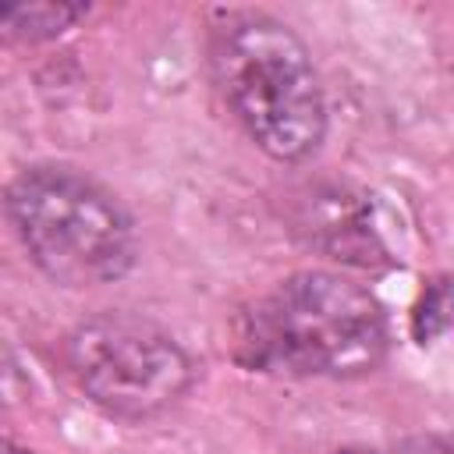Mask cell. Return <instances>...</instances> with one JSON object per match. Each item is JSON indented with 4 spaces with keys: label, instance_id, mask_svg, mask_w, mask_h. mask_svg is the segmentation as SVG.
Listing matches in <instances>:
<instances>
[{
    "label": "cell",
    "instance_id": "ba28073f",
    "mask_svg": "<svg viewBox=\"0 0 454 454\" xmlns=\"http://www.w3.org/2000/svg\"><path fill=\"white\" fill-rule=\"evenodd\" d=\"M4 454H28V450L18 447V443H11V440H4Z\"/></svg>",
    "mask_w": 454,
    "mask_h": 454
},
{
    "label": "cell",
    "instance_id": "5b68a950",
    "mask_svg": "<svg viewBox=\"0 0 454 454\" xmlns=\"http://www.w3.org/2000/svg\"><path fill=\"white\" fill-rule=\"evenodd\" d=\"M309 241L319 245L330 259L337 262H355V266H372L380 262L383 241L369 223L365 206H358L355 199H348L344 192H326L312 199L309 209Z\"/></svg>",
    "mask_w": 454,
    "mask_h": 454
},
{
    "label": "cell",
    "instance_id": "277c9868",
    "mask_svg": "<svg viewBox=\"0 0 454 454\" xmlns=\"http://www.w3.org/2000/svg\"><path fill=\"white\" fill-rule=\"evenodd\" d=\"M64 362L96 408L131 422L167 411L195 376L188 351L135 312L82 319L64 340Z\"/></svg>",
    "mask_w": 454,
    "mask_h": 454
},
{
    "label": "cell",
    "instance_id": "3957f363",
    "mask_svg": "<svg viewBox=\"0 0 454 454\" xmlns=\"http://www.w3.org/2000/svg\"><path fill=\"white\" fill-rule=\"evenodd\" d=\"M7 216L28 259L64 287L121 280L138 255L128 209L82 170L39 163L7 184Z\"/></svg>",
    "mask_w": 454,
    "mask_h": 454
},
{
    "label": "cell",
    "instance_id": "52a82bcc",
    "mask_svg": "<svg viewBox=\"0 0 454 454\" xmlns=\"http://www.w3.org/2000/svg\"><path fill=\"white\" fill-rule=\"evenodd\" d=\"M450 323H454V280L436 277L426 284V291L411 312V333L419 344H426L436 333H443Z\"/></svg>",
    "mask_w": 454,
    "mask_h": 454
},
{
    "label": "cell",
    "instance_id": "7a4b0ae2",
    "mask_svg": "<svg viewBox=\"0 0 454 454\" xmlns=\"http://www.w3.org/2000/svg\"><path fill=\"white\" fill-rule=\"evenodd\" d=\"M209 64L245 135L277 163L309 160L326 135L323 85L305 43L262 11H227Z\"/></svg>",
    "mask_w": 454,
    "mask_h": 454
},
{
    "label": "cell",
    "instance_id": "6da1fadb",
    "mask_svg": "<svg viewBox=\"0 0 454 454\" xmlns=\"http://www.w3.org/2000/svg\"><path fill=\"white\" fill-rule=\"evenodd\" d=\"M387 316L355 280L305 270L277 284L238 323V358L259 372L355 380L387 358Z\"/></svg>",
    "mask_w": 454,
    "mask_h": 454
},
{
    "label": "cell",
    "instance_id": "8992f818",
    "mask_svg": "<svg viewBox=\"0 0 454 454\" xmlns=\"http://www.w3.org/2000/svg\"><path fill=\"white\" fill-rule=\"evenodd\" d=\"M85 4L67 0H32V4H11L0 11V32L11 43H43L60 32H67L78 18H85Z\"/></svg>",
    "mask_w": 454,
    "mask_h": 454
},
{
    "label": "cell",
    "instance_id": "9c48e42d",
    "mask_svg": "<svg viewBox=\"0 0 454 454\" xmlns=\"http://www.w3.org/2000/svg\"><path fill=\"white\" fill-rule=\"evenodd\" d=\"M337 454H376V450H337Z\"/></svg>",
    "mask_w": 454,
    "mask_h": 454
},
{
    "label": "cell",
    "instance_id": "30bf717a",
    "mask_svg": "<svg viewBox=\"0 0 454 454\" xmlns=\"http://www.w3.org/2000/svg\"><path fill=\"white\" fill-rule=\"evenodd\" d=\"M443 454H454V443H450V447H447V450H443Z\"/></svg>",
    "mask_w": 454,
    "mask_h": 454
}]
</instances>
